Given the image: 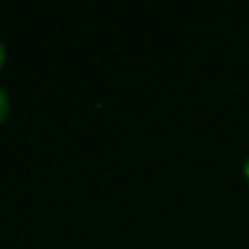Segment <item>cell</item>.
<instances>
[{
	"label": "cell",
	"mask_w": 249,
	"mask_h": 249,
	"mask_svg": "<svg viewBox=\"0 0 249 249\" xmlns=\"http://www.w3.org/2000/svg\"><path fill=\"white\" fill-rule=\"evenodd\" d=\"M244 176H247V181H249V159H247V164H244Z\"/></svg>",
	"instance_id": "cell-3"
},
{
	"label": "cell",
	"mask_w": 249,
	"mask_h": 249,
	"mask_svg": "<svg viewBox=\"0 0 249 249\" xmlns=\"http://www.w3.org/2000/svg\"><path fill=\"white\" fill-rule=\"evenodd\" d=\"M8 110H10V100H8V93L0 88V122L8 117Z\"/></svg>",
	"instance_id": "cell-1"
},
{
	"label": "cell",
	"mask_w": 249,
	"mask_h": 249,
	"mask_svg": "<svg viewBox=\"0 0 249 249\" xmlns=\"http://www.w3.org/2000/svg\"><path fill=\"white\" fill-rule=\"evenodd\" d=\"M3 59H5V47H3V42H0V66H3Z\"/></svg>",
	"instance_id": "cell-2"
}]
</instances>
